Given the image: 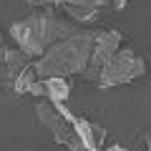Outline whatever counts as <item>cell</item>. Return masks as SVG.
<instances>
[{
  "instance_id": "6da1fadb",
  "label": "cell",
  "mask_w": 151,
  "mask_h": 151,
  "mask_svg": "<svg viewBox=\"0 0 151 151\" xmlns=\"http://www.w3.org/2000/svg\"><path fill=\"white\" fill-rule=\"evenodd\" d=\"M78 28L81 25H76L63 13H53L48 8H40L38 13H30V15L15 20L10 25V30H8V35L13 38L18 50H23L28 58L38 60L55 43L65 40L68 35H73Z\"/></svg>"
},
{
  "instance_id": "7a4b0ae2",
  "label": "cell",
  "mask_w": 151,
  "mask_h": 151,
  "mask_svg": "<svg viewBox=\"0 0 151 151\" xmlns=\"http://www.w3.org/2000/svg\"><path fill=\"white\" fill-rule=\"evenodd\" d=\"M98 30L93 28H78L73 35L55 43L45 55L35 60V73L40 78H68V76H83L88 68L93 45H96Z\"/></svg>"
},
{
  "instance_id": "3957f363",
  "label": "cell",
  "mask_w": 151,
  "mask_h": 151,
  "mask_svg": "<svg viewBox=\"0 0 151 151\" xmlns=\"http://www.w3.org/2000/svg\"><path fill=\"white\" fill-rule=\"evenodd\" d=\"M146 60L144 55H139L136 50L124 48L121 45L116 53L111 55V60L106 63L101 78H98L96 86L98 88H113V86H124V83H131L136 78H144L146 76Z\"/></svg>"
},
{
  "instance_id": "277c9868",
  "label": "cell",
  "mask_w": 151,
  "mask_h": 151,
  "mask_svg": "<svg viewBox=\"0 0 151 151\" xmlns=\"http://www.w3.org/2000/svg\"><path fill=\"white\" fill-rule=\"evenodd\" d=\"M121 43H124V35H121L119 30H98L96 45H93L91 60H88V68L83 70V78H86L88 83H93V86L98 83L106 63L111 60V55L121 48Z\"/></svg>"
},
{
  "instance_id": "5b68a950",
  "label": "cell",
  "mask_w": 151,
  "mask_h": 151,
  "mask_svg": "<svg viewBox=\"0 0 151 151\" xmlns=\"http://www.w3.org/2000/svg\"><path fill=\"white\" fill-rule=\"evenodd\" d=\"M68 98H70V83H68V78H43V101L65 103Z\"/></svg>"
},
{
  "instance_id": "8992f818",
  "label": "cell",
  "mask_w": 151,
  "mask_h": 151,
  "mask_svg": "<svg viewBox=\"0 0 151 151\" xmlns=\"http://www.w3.org/2000/svg\"><path fill=\"white\" fill-rule=\"evenodd\" d=\"M28 3H30V5H35L38 10H40V8H63V5H68L70 0H28Z\"/></svg>"
},
{
  "instance_id": "52a82bcc",
  "label": "cell",
  "mask_w": 151,
  "mask_h": 151,
  "mask_svg": "<svg viewBox=\"0 0 151 151\" xmlns=\"http://www.w3.org/2000/svg\"><path fill=\"white\" fill-rule=\"evenodd\" d=\"M146 151H151V131L146 134Z\"/></svg>"
},
{
  "instance_id": "ba28073f",
  "label": "cell",
  "mask_w": 151,
  "mask_h": 151,
  "mask_svg": "<svg viewBox=\"0 0 151 151\" xmlns=\"http://www.w3.org/2000/svg\"><path fill=\"white\" fill-rule=\"evenodd\" d=\"M93 151H108V149H103V146H101V149H93Z\"/></svg>"
}]
</instances>
